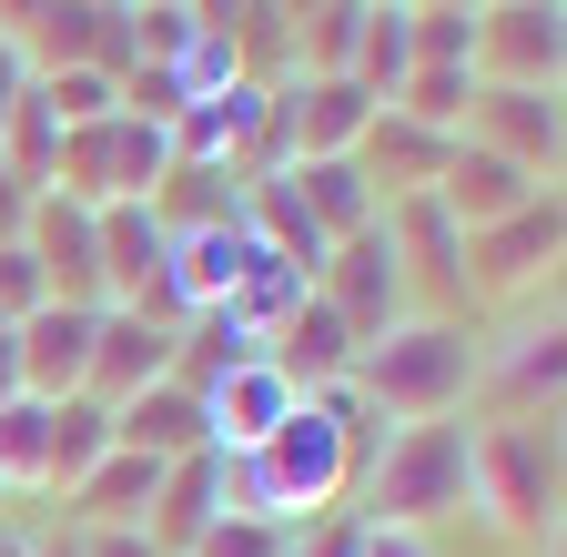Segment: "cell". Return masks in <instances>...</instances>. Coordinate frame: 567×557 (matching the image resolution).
Listing matches in <instances>:
<instances>
[{
	"instance_id": "cell-1",
	"label": "cell",
	"mask_w": 567,
	"mask_h": 557,
	"mask_svg": "<svg viewBox=\"0 0 567 557\" xmlns=\"http://www.w3.org/2000/svg\"><path fill=\"white\" fill-rule=\"evenodd\" d=\"M476 375H486V355L466 344V324H446V314H405V324H385L365 355H354V395H365L375 415H405V426L456 415Z\"/></svg>"
},
{
	"instance_id": "cell-2",
	"label": "cell",
	"mask_w": 567,
	"mask_h": 557,
	"mask_svg": "<svg viewBox=\"0 0 567 557\" xmlns=\"http://www.w3.org/2000/svg\"><path fill=\"white\" fill-rule=\"evenodd\" d=\"M466 456H476V426H446V415H425V426L385 436L375 466L354 476L365 486V527H436V517H466Z\"/></svg>"
},
{
	"instance_id": "cell-3",
	"label": "cell",
	"mask_w": 567,
	"mask_h": 557,
	"mask_svg": "<svg viewBox=\"0 0 567 557\" xmlns=\"http://www.w3.org/2000/svg\"><path fill=\"white\" fill-rule=\"evenodd\" d=\"M466 507H486L496 527H517V537H547V527H557V415H507V426H476Z\"/></svg>"
},
{
	"instance_id": "cell-4",
	"label": "cell",
	"mask_w": 567,
	"mask_h": 557,
	"mask_svg": "<svg viewBox=\"0 0 567 557\" xmlns=\"http://www.w3.org/2000/svg\"><path fill=\"white\" fill-rule=\"evenodd\" d=\"M254 456H264V476H274V507H284V527H315V517L344 497V486L365 476V466H354V446H344V426H334V415H324L315 395H295V415H284V426H274Z\"/></svg>"
},
{
	"instance_id": "cell-5",
	"label": "cell",
	"mask_w": 567,
	"mask_h": 557,
	"mask_svg": "<svg viewBox=\"0 0 567 557\" xmlns=\"http://www.w3.org/2000/svg\"><path fill=\"white\" fill-rule=\"evenodd\" d=\"M315 295L344 314V334L354 344H375L385 324H405V274H395V244H385V224H365V234H344L334 254H324V274H315Z\"/></svg>"
},
{
	"instance_id": "cell-6",
	"label": "cell",
	"mask_w": 567,
	"mask_h": 557,
	"mask_svg": "<svg viewBox=\"0 0 567 557\" xmlns=\"http://www.w3.org/2000/svg\"><path fill=\"white\" fill-rule=\"evenodd\" d=\"M21 254L41 264V295H51V305H102V224H92V203L31 193V234H21Z\"/></svg>"
},
{
	"instance_id": "cell-7",
	"label": "cell",
	"mask_w": 567,
	"mask_h": 557,
	"mask_svg": "<svg viewBox=\"0 0 567 557\" xmlns=\"http://www.w3.org/2000/svg\"><path fill=\"white\" fill-rule=\"evenodd\" d=\"M375 112H385V102H375L365 82L324 72V82H295V92L274 102V132L295 143V163H334V153H354V143L375 132Z\"/></svg>"
},
{
	"instance_id": "cell-8",
	"label": "cell",
	"mask_w": 567,
	"mask_h": 557,
	"mask_svg": "<svg viewBox=\"0 0 567 557\" xmlns=\"http://www.w3.org/2000/svg\"><path fill=\"white\" fill-rule=\"evenodd\" d=\"M92 324H102V305H41V314H21V324H11L21 395H41V405L82 395V385H92Z\"/></svg>"
},
{
	"instance_id": "cell-9",
	"label": "cell",
	"mask_w": 567,
	"mask_h": 557,
	"mask_svg": "<svg viewBox=\"0 0 567 557\" xmlns=\"http://www.w3.org/2000/svg\"><path fill=\"white\" fill-rule=\"evenodd\" d=\"M466 143L507 153L517 173L557 183V92H527V82H476L466 102Z\"/></svg>"
},
{
	"instance_id": "cell-10",
	"label": "cell",
	"mask_w": 567,
	"mask_h": 557,
	"mask_svg": "<svg viewBox=\"0 0 567 557\" xmlns=\"http://www.w3.org/2000/svg\"><path fill=\"white\" fill-rule=\"evenodd\" d=\"M385 244H395V274H405V295H466V224L446 214L436 193H405L385 203Z\"/></svg>"
},
{
	"instance_id": "cell-11",
	"label": "cell",
	"mask_w": 567,
	"mask_h": 557,
	"mask_svg": "<svg viewBox=\"0 0 567 557\" xmlns=\"http://www.w3.org/2000/svg\"><path fill=\"white\" fill-rule=\"evenodd\" d=\"M476 82L557 92V0H496V11H476Z\"/></svg>"
},
{
	"instance_id": "cell-12",
	"label": "cell",
	"mask_w": 567,
	"mask_h": 557,
	"mask_svg": "<svg viewBox=\"0 0 567 557\" xmlns=\"http://www.w3.org/2000/svg\"><path fill=\"white\" fill-rule=\"evenodd\" d=\"M173 355H183V334H173V324L132 314V305H102V324H92V385H82V395L122 405V395H142V385H163Z\"/></svg>"
},
{
	"instance_id": "cell-13",
	"label": "cell",
	"mask_w": 567,
	"mask_h": 557,
	"mask_svg": "<svg viewBox=\"0 0 567 557\" xmlns=\"http://www.w3.org/2000/svg\"><path fill=\"white\" fill-rule=\"evenodd\" d=\"M537 193H557V183H537V173H517L507 153H486V143H466L456 132V153H446V173H436V203L466 224V234H486V224H507L517 203H537Z\"/></svg>"
},
{
	"instance_id": "cell-14",
	"label": "cell",
	"mask_w": 567,
	"mask_h": 557,
	"mask_svg": "<svg viewBox=\"0 0 567 557\" xmlns=\"http://www.w3.org/2000/svg\"><path fill=\"white\" fill-rule=\"evenodd\" d=\"M547 264H557V193L517 203L507 224H486V234H476V264H466V285H486V295H527Z\"/></svg>"
},
{
	"instance_id": "cell-15",
	"label": "cell",
	"mask_w": 567,
	"mask_h": 557,
	"mask_svg": "<svg viewBox=\"0 0 567 557\" xmlns=\"http://www.w3.org/2000/svg\"><path fill=\"white\" fill-rule=\"evenodd\" d=\"M284 415H295V385L274 375V355H254V365H234L224 385H203V426H213V456H244V446H264Z\"/></svg>"
},
{
	"instance_id": "cell-16",
	"label": "cell",
	"mask_w": 567,
	"mask_h": 557,
	"mask_svg": "<svg viewBox=\"0 0 567 557\" xmlns=\"http://www.w3.org/2000/svg\"><path fill=\"white\" fill-rule=\"evenodd\" d=\"M112 446H132V456H153V466H173V456H203L213 446V426H203V395L193 385H142V395H122L112 405Z\"/></svg>"
},
{
	"instance_id": "cell-17",
	"label": "cell",
	"mask_w": 567,
	"mask_h": 557,
	"mask_svg": "<svg viewBox=\"0 0 567 557\" xmlns=\"http://www.w3.org/2000/svg\"><path fill=\"white\" fill-rule=\"evenodd\" d=\"M446 132H425V122H405V112H375V132L354 143V173L375 183V203H405V193H436V173H446Z\"/></svg>"
},
{
	"instance_id": "cell-18",
	"label": "cell",
	"mask_w": 567,
	"mask_h": 557,
	"mask_svg": "<svg viewBox=\"0 0 567 557\" xmlns=\"http://www.w3.org/2000/svg\"><path fill=\"white\" fill-rule=\"evenodd\" d=\"M224 517V456H173L163 466V486H153V517H142V537H153L163 557H193V537Z\"/></svg>"
},
{
	"instance_id": "cell-19",
	"label": "cell",
	"mask_w": 567,
	"mask_h": 557,
	"mask_svg": "<svg viewBox=\"0 0 567 557\" xmlns=\"http://www.w3.org/2000/svg\"><path fill=\"white\" fill-rule=\"evenodd\" d=\"M284 183H295V203H305V224H315L324 244H344V234H365V224L385 214V203H375V183L354 173V153H334V163H295Z\"/></svg>"
},
{
	"instance_id": "cell-20",
	"label": "cell",
	"mask_w": 567,
	"mask_h": 557,
	"mask_svg": "<svg viewBox=\"0 0 567 557\" xmlns=\"http://www.w3.org/2000/svg\"><path fill=\"white\" fill-rule=\"evenodd\" d=\"M112 456V405L102 395H61L51 405V446H41V486H82Z\"/></svg>"
},
{
	"instance_id": "cell-21",
	"label": "cell",
	"mask_w": 567,
	"mask_h": 557,
	"mask_svg": "<svg viewBox=\"0 0 567 557\" xmlns=\"http://www.w3.org/2000/svg\"><path fill=\"white\" fill-rule=\"evenodd\" d=\"M153 486H163V466H153V456L112 446L82 486H71V497H82V517H92V527H142V517H153Z\"/></svg>"
},
{
	"instance_id": "cell-22",
	"label": "cell",
	"mask_w": 567,
	"mask_h": 557,
	"mask_svg": "<svg viewBox=\"0 0 567 557\" xmlns=\"http://www.w3.org/2000/svg\"><path fill=\"white\" fill-rule=\"evenodd\" d=\"M405 72H415V11L405 0H365V31H354V72L344 82H365L375 102H395Z\"/></svg>"
},
{
	"instance_id": "cell-23",
	"label": "cell",
	"mask_w": 567,
	"mask_h": 557,
	"mask_svg": "<svg viewBox=\"0 0 567 557\" xmlns=\"http://www.w3.org/2000/svg\"><path fill=\"white\" fill-rule=\"evenodd\" d=\"M466 102H476V72H456V61H415L385 112H405V122H425V132H446V143H456V132H466Z\"/></svg>"
},
{
	"instance_id": "cell-24",
	"label": "cell",
	"mask_w": 567,
	"mask_h": 557,
	"mask_svg": "<svg viewBox=\"0 0 567 557\" xmlns=\"http://www.w3.org/2000/svg\"><path fill=\"white\" fill-rule=\"evenodd\" d=\"M496 395H507V415H557V324H527V334H507Z\"/></svg>"
},
{
	"instance_id": "cell-25",
	"label": "cell",
	"mask_w": 567,
	"mask_h": 557,
	"mask_svg": "<svg viewBox=\"0 0 567 557\" xmlns=\"http://www.w3.org/2000/svg\"><path fill=\"white\" fill-rule=\"evenodd\" d=\"M41 446H51V405L11 395L0 405V486H41Z\"/></svg>"
},
{
	"instance_id": "cell-26",
	"label": "cell",
	"mask_w": 567,
	"mask_h": 557,
	"mask_svg": "<svg viewBox=\"0 0 567 557\" xmlns=\"http://www.w3.org/2000/svg\"><path fill=\"white\" fill-rule=\"evenodd\" d=\"M354 31H365V0H324V11H305V82L354 72Z\"/></svg>"
},
{
	"instance_id": "cell-27",
	"label": "cell",
	"mask_w": 567,
	"mask_h": 557,
	"mask_svg": "<svg viewBox=\"0 0 567 557\" xmlns=\"http://www.w3.org/2000/svg\"><path fill=\"white\" fill-rule=\"evenodd\" d=\"M0 143H11L21 183H31V173H51V163H61V122H51V102H41V92H21V102H11V122H0Z\"/></svg>"
},
{
	"instance_id": "cell-28",
	"label": "cell",
	"mask_w": 567,
	"mask_h": 557,
	"mask_svg": "<svg viewBox=\"0 0 567 557\" xmlns=\"http://www.w3.org/2000/svg\"><path fill=\"white\" fill-rule=\"evenodd\" d=\"M193 557H295V527H264V517H213L193 537Z\"/></svg>"
},
{
	"instance_id": "cell-29",
	"label": "cell",
	"mask_w": 567,
	"mask_h": 557,
	"mask_svg": "<svg viewBox=\"0 0 567 557\" xmlns=\"http://www.w3.org/2000/svg\"><path fill=\"white\" fill-rule=\"evenodd\" d=\"M415 61H456V72H476V11H415Z\"/></svg>"
},
{
	"instance_id": "cell-30",
	"label": "cell",
	"mask_w": 567,
	"mask_h": 557,
	"mask_svg": "<svg viewBox=\"0 0 567 557\" xmlns=\"http://www.w3.org/2000/svg\"><path fill=\"white\" fill-rule=\"evenodd\" d=\"M51 295H41V264L21 254V244H0V324H21V314H41Z\"/></svg>"
},
{
	"instance_id": "cell-31",
	"label": "cell",
	"mask_w": 567,
	"mask_h": 557,
	"mask_svg": "<svg viewBox=\"0 0 567 557\" xmlns=\"http://www.w3.org/2000/svg\"><path fill=\"white\" fill-rule=\"evenodd\" d=\"M82 557H163L153 537H142V527H92V547Z\"/></svg>"
},
{
	"instance_id": "cell-32",
	"label": "cell",
	"mask_w": 567,
	"mask_h": 557,
	"mask_svg": "<svg viewBox=\"0 0 567 557\" xmlns=\"http://www.w3.org/2000/svg\"><path fill=\"white\" fill-rule=\"evenodd\" d=\"M21 92H31V61H21V41H0V122H11Z\"/></svg>"
},
{
	"instance_id": "cell-33",
	"label": "cell",
	"mask_w": 567,
	"mask_h": 557,
	"mask_svg": "<svg viewBox=\"0 0 567 557\" xmlns=\"http://www.w3.org/2000/svg\"><path fill=\"white\" fill-rule=\"evenodd\" d=\"M365 557H436L415 527H365Z\"/></svg>"
},
{
	"instance_id": "cell-34",
	"label": "cell",
	"mask_w": 567,
	"mask_h": 557,
	"mask_svg": "<svg viewBox=\"0 0 567 557\" xmlns=\"http://www.w3.org/2000/svg\"><path fill=\"white\" fill-rule=\"evenodd\" d=\"M305 557H365V527H324V537H315Z\"/></svg>"
},
{
	"instance_id": "cell-35",
	"label": "cell",
	"mask_w": 567,
	"mask_h": 557,
	"mask_svg": "<svg viewBox=\"0 0 567 557\" xmlns=\"http://www.w3.org/2000/svg\"><path fill=\"white\" fill-rule=\"evenodd\" d=\"M21 395V355H11V334H0V405Z\"/></svg>"
},
{
	"instance_id": "cell-36",
	"label": "cell",
	"mask_w": 567,
	"mask_h": 557,
	"mask_svg": "<svg viewBox=\"0 0 567 557\" xmlns=\"http://www.w3.org/2000/svg\"><path fill=\"white\" fill-rule=\"evenodd\" d=\"M0 557H41V547H31V537H21L11 517H0Z\"/></svg>"
},
{
	"instance_id": "cell-37",
	"label": "cell",
	"mask_w": 567,
	"mask_h": 557,
	"mask_svg": "<svg viewBox=\"0 0 567 557\" xmlns=\"http://www.w3.org/2000/svg\"><path fill=\"white\" fill-rule=\"evenodd\" d=\"M0 507H11V486H0Z\"/></svg>"
}]
</instances>
